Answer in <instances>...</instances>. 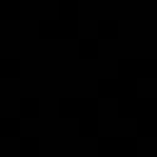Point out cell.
Returning a JSON list of instances; mask_svg holds the SVG:
<instances>
[{
  "label": "cell",
  "instance_id": "cell-7",
  "mask_svg": "<svg viewBox=\"0 0 157 157\" xmlns=\"http://www.w3.org/2000/svg\"><path fill=\"white\" fill-rule=\"evenodd\" d=\"M0 152H2V147H0Z\"/></svg>",
  "mask_w": 157,
  "mask_h": 157
},
{
  "label": "cell",
  "instance_id": "cell-3",
  "mask_svg": "<svg viewBox=\"0 0 157 157\" xmlns=\"http://www.w3.org/2000/svg\"><path fill=\"white\" fill-rule=\"evenodd\" d=\"M0 74L2 76H17L20 74V59H0Z\"/></svg>",
  "mask_w": 157,
  "mask_h": 157
},
{
  "label": "cell",
  "instance_id": "cell-5",
  "mask_svg": "<svg viewBox=\"0 0 157 157\" xmlns=\"http://www.w3.org/2000/svg\"><path fill=\"white\" fill-rule=\"evenodd\" d=\"M20 113L22 115H37L39 113V101L37 98H22L20 101Z\"/></svg>",
  "mask_w": 157,
  "mask_h": 157
},
{
  "label": "cell",
  "instance_id": "cell-4",
  "mask_svg": "<svg viewBox=\"0 0 157 157\" xmlns=\"http://www.w3.org/2000/svg\"><path fill=\"white\" fill-rule=\"evenodd\" d=\"M0 15L17 17L20 15V0H0Z\"/></svg>",
  "mask_w": 157,
  "mask_h": 157
},
{
  "label": "cell",
  "instance_id": "cell-2",
  "mask_svg": "<svg viewBox=\"0 0 157 157\" xmlns=\"http://www.w3.org/2000/svg\"><path fill=\"white\" fill-rule=\"evenodd\" d=\"M20 132V118H10V115H0V137H10Z\"/></svg>",
  "mask_w": 157,
  "mask_h": 157
},
{
  "label": "cell",
  "instance_id": "cell-6",
  "mask_svg": "<svg viewBox=\"0 0 157 157\" xmlns=\"http://www.w3.org/2000/svg\"><path fill=\"white\" fill-rule=\"evenodd\" d=\"M20 150H22L25 155H34V152H39V140L25 135V137H20Z\"/></svg>",
  "mask_w": 157,
  "mask_h": 157
},
{
  "label": "cell",
  "instance_id": "cell-1",
  "mask_svg": "<svg viewBox=\"0 0 157 157\" xmlns=\"http://www.w3.org/2000/svg\"><path fill=\"white\" fill-rule=\"evenodd\" d=\"M39 32L49 37H64V34H74V25L66 20H42Z\"/></svg>",
  "mask_w": 157,
  "mask_h": 157
}]
</instances>
